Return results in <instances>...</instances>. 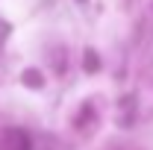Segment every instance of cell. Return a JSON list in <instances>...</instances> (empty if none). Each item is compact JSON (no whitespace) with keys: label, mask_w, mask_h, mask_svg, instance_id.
<instances>
[{"label":"cell","mask_w":153,"mask_h":150,"mask_svg":"<svg viewBox=\"0 0 153 150\" xmlns=\"http://www.w3.org/2000/svg\"><path fill=\"white\" fill-rule=\"evenodd\" d=\"M24 82L27 85H41V74L38 71H24Z\"/></svg>","instance_id":"obj_3"},{"label":"cell","mask_w":153,"mask_h":150,"mask_svg":"<svg viewBox=\"0 0 153 150\" xmlns=\"http://www.w3.org/2000/svg\"><path fill=\"white\" fill-rule=\"evenodd\" d=\"M0 150H33V138L24 130H6L0 135Z\"/></svg>","instance_id":"obj_1"},{"label":"cell","mask_w":153,"mask_h":150,"mask_svg":"<svg viewBox=\"0 0 153 150\" xmlns=\"http://www.w3.org/2000/svg\"><path fill=\"white\" fill-rule=\"evenodd\" d=\"M76 3H85V0H76Z\"/></svg>","instance_id":"obj_4"},{"label":"cell","mask_w":153,"mask_h":150,"mask_svg":"<svg viewBox=\"0 0 153 150\" xmlns=\"http://www.w3.org/2000/svg\"><path fill=\"white\" fill-rule=\"evenodd\" d=\"M100 65H97V53L94 50H85V71H97Z\"/></svg>","instance_id":"obj_2"}]
</instances>
